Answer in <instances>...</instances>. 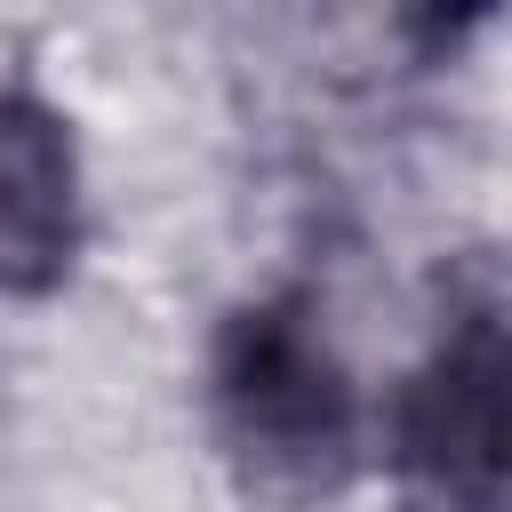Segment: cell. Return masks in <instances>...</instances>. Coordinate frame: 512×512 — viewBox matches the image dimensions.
<instances>
[{"label":"cell","mask_w":512,"mask_h":512,"mask_svg":"<svg viewBox=\"0 0 512 512\" xmlns=\"http://www.w3.org/2000/svg\"><path fill=\"white\" fill-rule=\"evenodd\" d=\"M72 256H80L72 120L32 88H0V296L64 288Z\"/></svg>","instance_id":"cell-3"},{"label":"cell","mask_w":512,"mask_h":512,"mask_svg":"<svg viewBox=\"0 0 512 512\" xmlns=\"http://www.w3.org/2000/svg\"><path fill=\"white\" fill-rule=\"evenodd\" d=\"M224 472L264 512H312L368 464V400L304 304H248L208 360Z\"/></svg>","instance_id":"cell-1"},{"label":"cell","mask_w":512,"mask_h":512,"mask_svg":"<svg viewBox=\"0 0 512 512\" xmlns=\"http://www.w3.org/2000/svg\"><path fill=\"white\" fill-rule=\"evenodd\" d=\"M504 440H512V360L496 304L456 312L432 360L400 392V464L448 512H496L504 496Z\"/></svg>","instance_id":"cell-2"}]
</instances>
